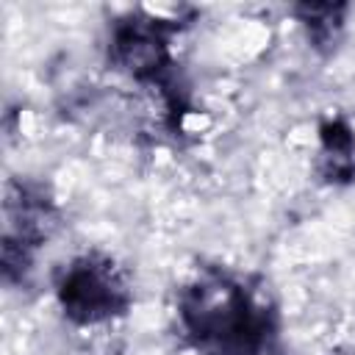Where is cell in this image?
<instances>
[{
    "mask_svg": "<svg viewBox=\"0 0 355 355\" xmlns=\"http://www.w3.org/2000/svg\"><path fill=\"white\" fill-rule=\"evenodd\" d=\"M180 319L202 355H286L275 308L247 277L205 269L183 288Z\"/></svg>",
    "mask_w": 355,
    "mask_h": 355,
    "instance_id": "obj_1",
    "label": "cell"
},
{
    "mask_svg": "<svg viewBox=\"0 0 355 355\" xmlns=\"http://www.w3.org/2000/svg\"><path fill=\"white\" fill-rule=\"evenodd\" d=\"M58 305L75 324H103L130 308V286L122 269L100 252L72 258L55 283Z\"/></svg>",
    "mask_w": 355,
    "mask_h": 355,
    "instance_id": "obj_2",
    "label": "cell"
},
{
    "mask_svg": "<svg viewBox=\"0 0 355 355\" xmlns=\"http://www.w3.org/2000/svg\"><path fill=\"white\" fill-rule=\"evenodd\" d=\"M3 275L19 280L33 261V252L50 239L55 227V208L44 186L31 180H14L3 205Z\"/></svg>",
    "mask_w": 355,
    "mask_h": 355,
    "instance_id": "obj_3",
    "label": "cell"
},
{
    "mask_svg": "<svg viewBox=\"0 0 355 355\" xmlns=\"http://www.w3.org/2000/svg\"><path fill=\"white\" fill-rule=\"evenodd\" d=\"M169 31L161 19L128 17L114 28L111 64L139 83H166Z\"/></svg>",
    "mask_w": 355,
    "mask_h": 355,
    "instance_id": "obj_4",
    "label": "cell"
},
{
    "mask_svg": "<svg viewBox=\"0 0 355 355\" xmlns=\"http://www.w3.org/2000/svg\"><path fill=\"white\" fill-rule=\"evenodd\" d=\"M322 172L327 180L355 178V133L341 119L322 125Z\"/></svg>",
    "mask_w": 355,
    "mask_h": 355,
    "instance_id": "obj_5",
    "label": "cell"
},
{
    "mask_svg": "<svg viewBox=\"0 0 355 355\" xmlns=\"http://www.w3.org/2000/svg\"><path fill=\"white\" fill-rule=\"evenodd\" d=\"M297 14L305 22V28H308V33H311L316 47L336 44L338 31H341L344 6H300Z\"/></svg>",
    "mask_w": 355,
    "mask_h": 355,
    "instance_id": "obj_6",
    "label": "cell"
}]
</instances>
